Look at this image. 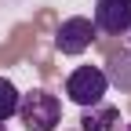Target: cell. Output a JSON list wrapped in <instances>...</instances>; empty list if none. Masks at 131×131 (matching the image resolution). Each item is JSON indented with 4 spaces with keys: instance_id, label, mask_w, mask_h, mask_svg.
Returning a JSON list of instances; mask_svg holds the SVG:
<instances>
[{
    "instance_id": "6da1fadb",
    "label": "cell",
    "mask_w": 131,
    "mask_h": 131,
    "mask_svg": "<svg viewBox=\"0 0 131 131\" xmlns=\"http://www.w3.org/2000/svg\"><path fill=\"white\" fill-rule=\"evenodd\" d=\"M15 117H22L26 131H55L62 124V102L51 91L37 88V91H29V95L18 98V113Z\"/></svg>"
},
{
    "instance_id": "7a4b0ae2",
    "label": "cell",
    "mask_w": 131,
    "mask_h": 131,
    "mask_svg": "<svg viewBox=\"0 0 131 131\" xmlns=\"http://www.w3.org/2000/svg\"><path fill=\"white\" fill-rule=\"evenodd\" d=\"M106 91H109V80L102 73V66H77V69L66 77V95H69V102H77L80 109L102 106Z\"/></svg>"
},
{
    "instance_id": "3957f363",
    "label": "cell",
    "mask_w": 131,
    "mask_h": 131,
    "mask_svg": "<svg viewBox=\"0 0 131 131\" xmlns=\"http://www.w3.org/2000/svg\"><path fill=\"white\" fill-rule=\"evenodd\" d=\"M98 29L91 18H84V15H73V18H66L58 29H55V47L62 55H84L88 47L95 44Z\"/></svg>"
},
{
    "instance_id": "277c9868",
    "label": "cell",
    "mask_w": 131,
    "mask_h": 131,
    "mask_svg": "<svg viewBox=\"0 0 131 131\" xmlns=\"http://www.w3.org/2000/svg\"><path fill=\"white\" fill-rule=\"evenodd\" d=\"M95 29L120 37L131 29V0H98L95 4Z\"/></svg>"
},
{
    "instance_id": "5b68a950",
    "label": "cell",
    "mask_w": 131,
    "mask_h": 131,
    "mask_svg": "<svg viewBox=\"0 0 131 131\" xmlns=\"http://www.w3.org/2000/svg\"><path fill=\"white\" fill-rule=\"evenodd\" d=\"M102 73H106V80L113 88H120L124 95H131V47L127 51H113Z\"/></svg>"
},
{
    "instance_id": "8992f818",
    "label": "cell",
    "mask_w": 131,
    "mask_h": 131,
    "mask_svg": "<svg viewBox=\"0 0 131 131\" xmlns=\"http://www.w3.org/2000/svg\"><path fill=\"white\" fill-rule=\"evenodd\" d=\"M117 124H120L117 106H91L80 117V131H117Z\"/></svg>"
},
{
    "instance_id": "52a82bcc",
    "label": "cell",
    "mask_w": 131,
    "mask_h": 131,
    "mask_svg": "<svg viewBox=\"0 0 131 131\" xmlns=\"http://www.w3.org/2000/svg\"><path fill=\"white\" fill-rule=\"evenodd\" d=\"M18 98H22V95H18V88H15L7 77H0V124L11 120L15 113H18Z\"/></svg>"
},
{
    "instance_id": "ba28073f",
    "label": "cell",
    "mask_w": 131,
    "mask_h": 131,
    "mask_svg": "<svg viewBox=\"0 0 131 131\" xmlns=\"http://www.w3.org/2000/svg\"><path fill=\"white\" fill-rule=\"evenodd\" d=\"M124 131H131V124H124Z\"/></svg>"
},
{
    "instance_id": "9c48e42d",
    "label": "cell",
    "mask_w": 131,
    "mask_h": 131,
    "mask_svg": "<svg viewBox=\"0 0 131 131\" xmlns=\"http://www.w3.org/2000/svg\"><path fill=\"white\" fill-rule=\"evenodd\" d=\"M127 40H131V29H127Z\"/></svg>"
},
{
    "instance_id": "30bf717a",
    "label": "cell",
    "mask_w": 131,
    "mask_h": 131,
    "mask_svg": "<svg viewBox=\"0 0 131 131\" xmlns=\"http://www.w3.org/2000/svg\"><path fill=\"white\" fill-rule=\"evenodd\" d=\"M0 131H4V124H0Z\"/></svg>"
}]
</instances>
